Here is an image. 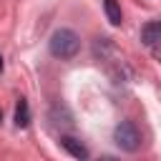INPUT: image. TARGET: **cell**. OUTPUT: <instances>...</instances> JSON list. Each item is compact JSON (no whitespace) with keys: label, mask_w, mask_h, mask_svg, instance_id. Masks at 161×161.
Segmentation results:
<instances>
[{"label":"cell","mask_w":161,"mask_h":161,"mask_svg":"<svg viewBox=\"0 0 161 161\" xmlns=\"http://www.w3.org/2000/svg\"><path fill=\"white\" fill-rule=\"evenodd\" d=\"M0 73H3V55H0Z\"/></svg>","instance_id":"cell-7"},{"label":"cell","mask_w":161,"mask_h":161,"mask_svg":"<svg viewBox=\"0 0 161 161\" xmlns=\"http://www.w3.org/2000/svg\"><path fill=\"white\" fill-rule=\"evenodd\" d=\"M60 146H63L70 156H75V158H88V148H86L78 138H73V136H60Z\"/></svg>","instance_id":"cell-4"},{"label":"cell","mask_w":161,"mask_h":161,"mask_svg":"<svg viewBox=\"0 0 161 161\" xmlns=\"http://www.w3.org/2000/svg\"><path fill=\"white\" fill-rule=\"evenodd\" d=\"M113 141L123 151H136L141 146V133H138V128L131 121H121L116 126V131H113Z\"/></svg>","instance_id":"cell-2"},{"label":"cell","mask_w":161,"mask_h":161,"mask_svg":"<svg viewBox=\"0 0 161 161\" xmlns=\"http://www.w3.org/2000/svg\"><path fill=\"white\" fill-rule=\"evenodd\" d=\"M103 10H106V18H108L111 25H121L123 15H121V5H118V0H103Z\"/></svg>","instance_id":"cell-5"},{"label":"cell","mask_w":161,"mask_h":161,"mask_svg":"<svg viewBox=\"0 0 161 161\" xmlns=\"http://www.w3.org/2000/svg\"><path fill=\"white\" fill-rule=\"evenodd\" d=\"M15 123H18V128H25V126L30 123V108H28V101H25V98L18 101V108H15Z\"/></svg>","instance_id":"cell-6"},{"label":"cell","mask_w":161,"mask_h":161,"mask_svg":"<svg viewBox=\"0 0 161 161\" xmlns=\"http://www.w3.org/2000/svg\"><path fill=\"white\" fill-rule=\"evenodd\" d=\"M50 53L55 55V58H60V60H68V58H73L75 53H78V48H80V38L73 33V30H68V28H60V30H55L53 35H50Z\"/></svg>","instance_id":"cell-1"},{"label":"cell","mask_w":161,"mask_h":161,"mask_svg":"<svg viewBox=\"0 0 161 161\" xmlns=\"http://www.w3.org/2000/svg\"><path fill=\"white\" fill-rule=\"evenodd\" d=\"M161 40V20H151L141 28V43L146 45H156Z\"/></svg>","instance_id":"cell-3"},{"label":"cell","mask_w":161,"mask_h":161,"mask_svg":"<svg viewBox=\"0 0 161 161\" xmlns=\"http://www.w3.org/2000/svg\"><path fill=\"white\" fill-rule=\"evenodd\" d=\"M0 121H3V111H0Z\"/></svg>","instance_id":"cell-8"}]
</instances>
